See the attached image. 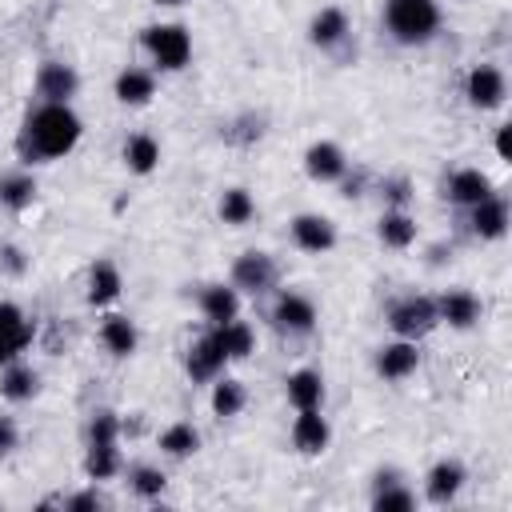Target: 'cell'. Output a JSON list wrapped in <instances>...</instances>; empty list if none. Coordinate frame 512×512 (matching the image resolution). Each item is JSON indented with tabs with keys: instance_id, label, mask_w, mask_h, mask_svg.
Returning a JSON list of instances; mask_svg holds the SVG:
<instances>
[{
	"instance_id": "cell-3",
	"label": "cell",
	"mask_w": 512,
	"mask_h": 512,
	"mask_svg": "<svg viewBox=\"0 0 512 512\" xmlns=\"http://www.w3.org/2000/svg\"><path fill=\"white\" fill-rule=\"evenodd\" d=\"M140 44L160 72H180L192 60V36L184 24H148Z\"/></svg>"
},
{
	"instance_id": "cell-25",
	"label": "cell",
	"mask_w": 512,
	"mask_h": 512,
	"mask_svg": "<svg viewBox=\"0 0 512 512\" xmlns=\"http://www.w3.org/2000/svg\"><path fill=\"white\" fill-rule=\"evenodd\" d=\"M112 92H116L120 104H128V108H144V104L156 96V76H152L148 68H124V72L116 76Z\"/></svg>"
},
{
	"instance_id": "cell-14",
	"label": "cell",
	"mask_w": 512,
	"mask_h": 512,
	"mask_svg": "<svg viewBox=\"0 0 512 512\" xmlns=\"http://www.w3.org/2000/svg\"><path fill=\"white\" fill-rule=\"evenodd\" d=\"M304 172L316 180V184H336L344 172H348V156L336 140H316L304 148Z\"/></svg>"
},
{
	"instance_id": "cell-11",
	"label": "cell",
	"mask_w": 512,
	"mask_h": 512,
	"mask_svg": "<svg viewBox=\"0 0 512 512\" xmlns=\"http://www.w3.org/2000/svg\"><path fill=\"white\" fill-rule=\"evenodd\" d=\"M480 312H484V304H480V296L468 292V288H448L444 296H436V316H440V324H448V328H456V332L476 328V324H480Z\"/></svg>"
},
{
	"instance_id": "cell-35",
	"label": "cell",
	"mask_w": 512,
	"mask_h": 512,
	"mask_svg": "<svg viewBox=\"0 0 512 512\" xmlns=\"http://www.w3.org/2000/svg\"><path fill=\"white\" fill-rule=\"evenodd\" d=\"M128 488H132L140 500H160L164 488H168V476H164V468H156V464H132V468H128Z\"/></svg>"
},
{
	"instance_id": "cell-8",
	"label": "cell",
	"mask_w": 512,
	"mask_h": 512,
	"mask_svg": "<svg viewBox=\"0 0 512 512\" xmlns=\"http://www.w3.org/2000/svg\"><path fill=\"white\" fill-rule=\"evenodd\" d=\"M268 320L284 336H308L316 328V304L304 292H280L272 312H268Z\"/></svg>"
},
{
	"instance_id": "cell-16",
	"label": "cell",
	"mask_w": 512,
	"mask_h": 512,
	"mask_svg": "<svg viewBox=\"0 0 512 512\" xmlns=\"http://www.w3.org/2000/svg\"><path fill=\"white\" fill-rule=\"evenodd\" d=\"M492 192V176L480 172V168H452L448 180H444V196L448 204L456 208H472L476 200H484Z\"/></svg>"
},
{
	"instance_id": "cell-39",
	"label": "cell",
	"mask_w": 512,
	"mask_h": 512,
	"mask_svg": "<svg viewBox=\"0 0 512 512\" xmlns=\"http://www.w3.org/2000/svg\"><path fill=\"white\" fill-rule=\"evenodd\" d=\"M0 272L4 276H24L28 272V256L20 244H0Z\"/></svg>"
},
{
	"instance_id": "cell-9",
	"label": "cell",
	"mask_w": 512,
	"mask_h": 512,
	"mask_svg": "<svg viewBox=\"0 0 512 512\" xmlns=\"http://www.w3.org/2000/svg\"><path fill=\"white\" fill-rule=\"evenodd\" d=\"M76 88H80V76H76L72 64H64V60H44V64L36 68V96H40V104H72Z\"/></svg>"
},
{
	"instance_id": "cell-12",
	"label": "cell",
	"mask_w": 512,
	"mask_h": 512,
	"mask_svg": "<svg viewBox=\"0 0 512 512\" xmlns=\"http://www.w3.org/2000/svg\"><path fill=\"white\" fill-rule=\"evenodd\" d=\"M224 364H228V356H224V348L216 344L212 332H204L200 340L188 344V356H184V372H188V380H196V384H212V380L224 372Z\"/></svg>"
},
{
	"instance_id": "cell-42",
	"label": "cell",
	"mask_w": 512,
	"mask_h": 512,
	"mask_svg": "<svg viewBox=\"0 0 512 512\" xmlns=\"http://www.w3.org/2000/svg\"><path fill=\"white\" fill-rule=\"evenodd\" d=\"M496 156L500 160H512V124H500L496 128Z\"/></svg>"
},
{
	"instance_id": "cell-36",
	"label": "cell",
	"mask_w": 512,
	"mask_h": 512,
	"mask_svg": "<svg viewBox=\"0 0 512 512\" xmlns=\"http://www.w3.org/2000/svg\"><path fill=\"white\" fill-rule=\"evenodd\" d=\"M220 136H224L228 144H236V148H248V144H256V140L264 136V116L240 112V116H232V120L220 128Z\"/></svg>"
},
{
	"instance_id": "cell-34",
	"label": "cell",
	"mask_w": 512,
	"mask_h": 512,
	"mask_svg": "<svg viewBox=\"0 0 512 512\" xmlns=\"http://www.w3.org/2000/svg\"><path fill=\"white\" fill-rule=\"evenodd\" d=\"M216 212H220V220H224V224L244 228V224L256 216V200H252V192H248V188H224V192H220Z\"/></svg>"
},
{
	"instance_id": "cell-20",
	"label": "cell",
	"mask_w": 512,
	"mask_h": 512,
	"mask_svg": "<svg viewBox=\"0 0 512 512\" xmlns=\"http://www.w3.org/2000/svg\"><path fill=\"white\" fill-rule=\"evenodd\" d=\"M348 36H352L348 16H344V8H336V4L320 8V12L312 16V24H308V40H312L320 52H336Z\"/></svg>"
},
{
	"instance_id": "cell-7",
	"label": "cell",
	"mask_w": 512,
	"mask_h": 512,
	"mask_svg": "<svg viewBox=\"0 0 512 512\" xmlns=\"http://www.w3.org/2000/svg\"><path fill=\"white\" fill-rule=\"evenodd\" d=\"M464 96L476 112H496L508 96V80L496 64H472L468 76H464Z\"/></svg>"
},
{
	"instance_id": "cell-5",
	"label": "cell",
	"mask_w": 512,
	"mask_h": 512,
	"mask_svg": "<svg viewBox=\"0 0 512 512\" xmlns=\"http://www.w3.org/2000/svg\"><path fill=\"white\" fill-rule=\"evenodd\" d=\"M276 276H280L276 260H272L268 252H260V248H248V252H240V256L232 260L228 284H232L236 292H248V296H264L268 288H276Z\"/></svg>"
},
{
	"instance_id": "cell-31",
	"label": "cell",
	"mask_w": 512,
	"mask_h": 512,
	"mask_svg": "<svg viewBox=\"0 0 512 512\" xmlns=\"http://www.w3.org/2000/svg\"><path fill=\"white\" fill-rule=\"evenodd\" d=\"M196 448H200V428L192 420H176L160 432V452L172 460H188Z\"/></svg>"
},
{
	"instance_id": "cell-28",
	"label": "cell",
	"mask_w": 512,
	"mask_h": 512,
	"mask_svg": "<svg viewBox=\"0 0 512 512\" xmlns=\"http://www.w3.org/2000/svg\"><path fill=\"white\" fill-rule=\"evenodd\" d=\"M212 336H216V344L224 348L228 360H248V356L256 352V332H252L240 316L228 320V324H212Z\"/></svg>"
},
{
	"instance_id": "cell-32",
	"label": "cell",
	"mask_w": 512,
	"mask_h": 512,
	"mask_svg": "<svg viewBox=\"0 0 512 512\" xmlns=\"http://www.w3.org/2000/svg\"><path fill=\"white\" fill-rule=\"evenodd\" d=\"M124 460H120V444H88L84 448V476L88 480H112L120 476Z\"/></svg>"
},
{
	"instance_id": "cell-23",
	"label": "cell",
	"mask_w": 512,
	"mask_h": 512,
	"mask_svg": "<svg viewBox=\"0 0 512 512\" xmlns=\"http://www.w3.org/2000/svg\"><path fill=\"white\" fill-rule=\"evenodd\" d=\"M120 288H124V276H120V268L112 264V260H92V268H88V304L92 308H108L116 296H120Z\"/></svg>"
},
{
	"instance_id": "cell-26",
	"label": "cell",
	"mask_w": 512,
	"mask_h": 512,
	"mask_svg": "<svg viewBox=\"0 0 512 512\" xmlns=\"http://www.w3.org/2000/svg\"><path fill=\"white\" fill-rule=\"evenodd\" d=\"M36 392H40V376H36V368H32V364L12 360V364H4V368H0V396H4V400L24 404V400H32Z\"/></svg>"
},
{
	"instance_id": "cell-43",
	"label": "cell",
	"mask_w": 512,
	"mask_h": 512,
	"mask_svg": "<svg viewBox=\"0 0 512 512\" xmlns=\"http://www.w3.org/2000/svg\"><path fill=\"white\" fill-rule=\"evenodd\" d=\"M156 4H164V8H176V4H184V0H156Z\"/></svg>"
},
{
	"instance_id": "cell-2",
	"label": "cell",
	"mask_w": 512,
	"mask_h": 512,
	"mask_svg": "<svg viewBox=\"0 0 512 512\" xmlns=\"http://www.w3.org/2000/svg\"><path fill=\"white\" fill-rule=\"evenodd\" d=\"M384 32L404 48H420L436 40L440 32V4L436 0H384Z\"/></svg>"
},
{
	"instance_id": "cell-27",
	"label": "cell",
	"mask_w": 512,
	"mask_h": 512,
	"mask_svg": "<svg viewBox=\"0 0 512 512\" xmlns=\"http://www.w3.org/2000/svg\"><path fill=\"white\" fill-rule=\"evenodd\" d=\"M100 344H104L116 360H124V356H132V352H136L140 332H136V324H132L128 316L112 312V316H104V324H100Z\"/></svg>"
},
{
	"instance_id": "cell-18",
	"label": "cell",
	"mask_w": 512,
	"mask_h": 512,
	"mask_svg": "<svg viewBox=\"0 0 512 512\" xmlns=\"http://www.w3.org/2000/svg\"><path fill=\"white\" fill-rule=\"evenodd\" d=\"M328 440H332V428H328V420L320 416V408L296 412V420H292V448H296L300 456H320V452L328 448Z\"/></svg>"
},
{
	"instance_id": "cell-38",
	"label": "cell",
	"mask_w": 512,
	"mask_h": 512,
	"mask_svg": "<svg viewBox=\"0 0 512 512\" xmlns=\"http://www.w3.org/2000/svg\"><path fill=\"white\" fill-rule=\"evenodd\" d=\"M380 196H384V208H408V200H412V180H408V176H384V180H380Z\"/></svg>"
},
{
	"instance_id": "cell-13",
	"label": "cell",
	"mask_w": 512,
	"mask_h": 512,
	"mask_svg": "<svg viewBox=\"0 0 512 512\" xmlns=\"http://www.w3.org/2000/svg\"><path fill=\"white\" fill-rule=\"evenodd\" d=\"M376 376L384 380H408L416 368H420V344L416 340H388L384 348H376V360H372Z\"/></svg>"
},
{
	"instance_id": "cell-4",
	"label": "cell",
	"mask_w": 512,
	"mask_h": 512,
	"mask_svg": "<svg viewBox=\"0 0 512 512\" xmlns=\"http://www.w3.org/2000/svg\"><path fill=\"white\" fill-rule=\"evenodd\" d=\"M384 320H388L392 336H400V340H416V344L440 324V316H436V300H432V296H420V292H408V296L392 300Z\"/></svg>"
},
{
	"instance_id": "cell-33",
	"label": "cell",
	"mask_w": 512,
	"mask_h": 512,
	"mask_svg": "<svg viewBox=\"0 0 512 512\" xmlns=\"http://www.w3.org/2000/svg\"><path fill=\"white\" fill-rule=\"evenodd\" d=\"M32 200H36V180H32L28 172H8V176H0V208L24 212V208H32Z\"/></svg>"
},
{
	"instance_id": "cell-30",
	"label": "cell",
	"mask_w": 512,
	"mask_h": 512,
	"mask_svg": "<svg viewBox=\"0 0 512 512\" xmlns=\"http://www.w3.org/2000/svg\"><path fill=\"white\" fill-rule=\"evenodd\" d=\"M208 404H212V412H216L220 420H232V416L244 412L248 392H244V384H240L236 376H216V380H212V396H208Z\"/></svg>"
},
{
	"instance_id": "cell-40",
	"label": "cell",
	"mask_w": 512,
	"mask_h": 512,
	"mask_svg": "<svg viewBox=\"0 0 512 512\" xmlns=\"http://www.w3.org/2000/svg\"><path fill=\"white\" fill-rule=\"evenodd\" d=\"M60 508H64V512H96V508H104V496H100L96 488H88V492H72V496L60 500Z\"/></svg>"
},
{
	"instance_id": "cell-22",
	"label": "cell",
	"mask_w": 512,
	"mask_h": 512,
	"mask_svg": "<svg viewBox=\"0 0 512 512\" xmlns=\"http://www.w3.org/2000/svg\"><path fill=\"white\" fill-rule=\"evenodd\" d=\"M284 392H288V404H292L296 412H304V408H324V376H320L316 368H296V372H288Z\"/></svg>"
},
{
	"instance_id": "cell-29",
	"label": "cell",
	"mask_w": 512,
	"mask_h": 512,
	"mask_svg": "<svg viewBox=\"0 0 512 512\" xmlns=\"http://www.w3.org/2000/svg\"><path fill=\"white\" fill-rule=\"evenodd\" d=\"M124 168L136 172V176H148L160 168V144L148 136V132H132L124 140Z\"/></svg>"
},
{
	"instance_id": "cell-1",
	"label": "cell",
	"mask_w": 512,
	"mask_h": 512,
	"mask_svg": "<svg viewBox=\"0 0 512 512\" xmlns=\"http://www.w3.org/2000/svg\"><path fill=\"white\" fill-rule=\"evenodd\" d=\"M80 136H84V124L72 112V104H36L24 116L16 152L24 164H52V160L68 156L80 144Z\"/></svg>"
},
{
	"instance_id": "cell-6",
	"label": "cell",
	"mask_w": 512,
	"mask_h": 512,
	"mask_svg": "<svg viewBox=\"0 0 512 512\" xmlns=\"http://www.w3.org/2000/svg\"><path fill=\"white\" fill-rule=\"evenodd\" d=\"M36 340V324L24 316L20 304L12 300H0V368L20 360Z\"/></svg>"
},
{
	"instance_id": "cell-10",
	"label": "cell",
	"mask_w": 512,
	"mask_h": 512,
	"mask_svg": "<svg viewBox=\"0 0 512 512\" xmlns=\"http://www.w3.org/2000/svg\"><path fill=\"white\" fill-rule=\"evenodd\" d=\"M288 232H292V244H296L300 252L320 256V252H332V248H336V224H332L328 216H320V212H300V216H292Z\"/></svg>"
},
{
	"instance_id": "cell-19",
	"label": "cell",
	"mask_w": 512,
	"mask_h": 512,
	"mask_svg": "<svg viewBox=\"0 0 512 512\" xmlns=\"http://www.w3.org/2000/svg\"><path fill=\"white\" fill-rule=\"evenodd\" d=\"M372 508L376 512H412L416 492L400 480L396 468H384V472H376V484H372Z\"/></svg>"
},
{
	"instance_id": "cell-37",
	"label": "cell",
	"mask_w": 512,
	"mask_h": 512,
	"mask_svg": "<svg viewBox=\"0 0 512 512\" xmlns=\"http://www.w3.org/2000/svg\"><path fill=\"white\" fill-rule=\"evenodd\" d=\"M120 416L112 408H96L88 416V444H120Z\"/></svg>"
},
{
	"instance_id": "cell-41",
	"label": "cell",
	"mask_w": 512,
	"mask_h": 512,
	"mask_svg": "<svg viewBox=\"0 0 512 512\" xmlns=\"http://www.w3.org/2000/svg\"><path fill=\"white\" fill-rule=\"evenodd\" d=\"M16 448H20V428L8 412H0V460H8Z\"/></svg>"
},
{
	"instance_id": "cell-24",
	"label": "cell",
	"mask_w": 512,
	"mask_h": 512,
	"mask_svg": "<svg viewBox=\"0 0 512 512\" xmlns=\"http://www.w3.org/2000/svg\"><path fill=\"white\" fill-rule=\"evenodd\" d=\"M376 236H380L384 248H396V252L412 248L416 244V220H412V212L408 208H384V216L376 224Z\"/></svg>"
},
{
	"instance_id": "cell-21",
	"label": "cell",
	"mask_w": 512,
	"mask_h": 512,
	"mask_svg": "<svg viewBox=\"0 0 512 512\" xmlns=\"http://www.w3.org/2000/svg\"><path fill=\"white\" fill-rule=\"evenodd\" d=\"M196 304H200V316L208 324H228L240 316V292L232 284H204Z\"/></svg>"
},
{
	"instance_id": "cell-17",
	"label": "cell",
	"mask_w": 512,
	"mask_h": 512,
	"mask_svg": "<svg viewBox=\"0 0 512 512\" xmlns=\"http://www.w3.org/2000/svg\"><path fill=\"white\" fill-rule=\"evenodd\" d=\"M468 228H472V236H480V240H500V236L508 232V204H504V196L488 192L484 200H476V204L468 208Z\"/></svg>"
},
{
	"instance_id": "cell-15",
	"label": "cell",
	"mask_w": 512,
	"mask_h": 512,
	"mask_svg": "<svg viewBox=\"0 0 512 512\" xmlns=\"http://www.w3.org/2000/svg\"><path fill=\"white\" fill-rule=\"evenodd\" d=\"M464 480H468V472H464L460 460H436V464L428 468V476H424V496H428V504H440V508L452 504V500L460 496Z\"/></svg>"
}]
</instances>
